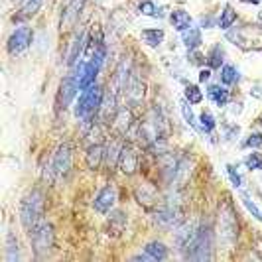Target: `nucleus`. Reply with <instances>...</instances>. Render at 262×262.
I'll return each mask as SVG.
<instances>
[{
    "instance_id": "nucleus-11",
    "label": "nucleus",
    "mask_w": 262,
    "mask_h": 262,
    "mask_svg": "<svg viewBox=\"0 0 262 262\" xmlns=\"http://www.w3.org/2000/svg\"><path fill=\"white\" fill-rule=\"evenodd\" d=\"M170 22H172V26H174L176 30L186 32V30L192 26V16H190L186 10H174V12L170 14Z\"/></svg>"
},
{
    "instance_id": "nucleus-6",
    "label": "nucleus",
    "mask_w": 262,
    "mask_h": 262,
    "mask_svg": "<svg viewBox=\"0 0 262 262\" xmlns=\"http://www.w3.org/2000/svg\"><path fill=\"white\" fill-rule=\"evenodd\" d=\"M85 2L87 0H66L64 10H62V30H69V28L75 26Z\"/></svg>"
},
{
    "instance_id": "nucleus-18",
    "label": "nucleus",
    "mask_w": 262,
    "mask_h": 262,
    "mask_svg": "<svg viewBox=\"0 0 262 262\" xmlns=\"http://www.w3.org/2000/svg\"><path fill=\"white\" fill-rule=\"evenodd\" d=\"M142 40H144V42H146L148 46L156 48V46H160V44L164 42V30H160V28L144 30V32H142Z\"/></svg>"
},
{
    "instance_id": "nucleus-1",
    "label": "nucleus",
    "mask_w": 262,
    "mask_h": 262,
    "mask_svg": "<svg viewBox=\"0 0 262 262\" xmlns=\"http://www.w3.org/2000/svg\"><path fill=\"white\" fill-rule=\"evenodd\" d=\"M44 215V196L40 192H32L28 197H24L20 205V219L26 230H32Z\"/></svg>"
},
{
    "instance_id": "nucleus-10",
    "label": "nucleus",
    "mask_w": 262,
    "mask_h": 262,
    "mask_svg": "<svg viewBox=\"0 0 262 262\" xmlns=\"http://www.w3.org/2000/svg\"><path fill=\"white\" fill-rule=\"evenodd\" d=\"M77 89H79V81H77L75 77H66V79L62 81V87H60V97H58V102H60V106H62V108H66L67 104L71 102V98L75 97Z\"/></svg>"
},
{
    "instance_id": "nucleus-17",
    "label": "nucleus",
    "mask_w": 262,
    "mask_h": 262,
    "mask_svg": "<svg viewBox=\"0 0 262 262\" xmlns=\"http://www.w3.org/2000/svg\"><path fill=\"white\" fill-rule=\"evenodd\" d=\"M184 44H186L188 50L199 48V44H201V32H199V28H192V26H190V28L184 32Z\"/></svg>"
},
{
    "instance_id": "nucleus-16",
    "label": "nucleus",
    "mask_w": 262,
    "mask_h": 262,
    "mask_svg": "<svg viewBox=\"0 0 262 262\" xmlns=\"http://www.w3.org/2000/svg\"><path fill=\"white\" fill-rule=\"evenodd\" d=\"M42 2L44 0H22V4H20V18H32L34 14L42 8Z\"/></svg>"
},
{
    "instance_id": "nucleus-33",
    "label": "nucleus",
    "mask_w": 262,
    "mask_h": 262,
    "mask_svg": "<svg viewBox=\"0 0 262 262\" xmlns=\"http://www.w3.org/2000/svg\"><path fill=\"white\" fill-rule=\"evenodd\" d=\"M209 77H211V71H209V69H201V73H199V81L205 83V81H209Z\"/></svg>"
},
{
    "instance_id": "nucleus-3",
    "label": "nucleus",
    "mask_w": 262,
    "mask_h": 262,
    "mask_svg": "<svg viewBox=\"0 0 262 262\" xmlns=\"http://www.w3.org/2000/svg\"><path fill=\"white\" fill-rule=\"evenodd\" d=\"M238 236V225H236V217L232 213V207L229 203H225L219 209V240L225 246H232L236 242Z\"/></svg>"
},
{
    "instance_id": "nucleus-25",
    "label": "nucleus",
    "mask_w": 262,
    "mask_h": 262,
    "mask_svg": "<svg viewBox=\"0 0 262 262\" xmlns=\"http://www.w3.org/2000/svg\"><path fill=\"white\" fill-rule=\"evenodd\" d=\"M192 102L188 100V98H184L182 102H180V106H182V114H184V118H186V122L192 126V128H197V122H196V116H194V112H192V106H190Z\"/></svg>"
},
{
    "instance_id": "nucleus-15",
    "label": "nucleus",
    "mask_w": 262,
    "mask_h": 262,
    "mask_svg": "<svg viewBox=\"0 0 262 262\" xmlns=\"http://www.w3.org/2000/svg\"><path fill=\"white\" fill-rule=\"evenodd\" d=\"M124 227H126V217H124V213H122V211L112 213V215H110V221H108V230H110V234L118 236V234L124 230Z\"/></svg>"
},
{
    "instance_id": "nucleus-32",
    "label": "nucleus",
    "mask_w": 262,
    "mask_h": 262,
    "mask_svg": "<svg viewBox=\"0 0 262 262\" xmlns=\"http://www.w3.org/2000/svg\"><path fill=\"white\" fill-rule=\"evenodd\" d=\"M244 146H246V148H258V146H262V134H250V136L246 138Z\"/></svg>"
},
{
    "instance_id": "nucleus-26",
    "label": "nucleus",
    "mask_w": 262,
    "mask_h": 262,
    "mask_svg": "<svg viewBox=\"0 0 262 262\" xmlns=\"http://www.w3.org/2000/svg\"><path fill=\"white\" fill-rule=\"evenodd\" d=\"M186 98H188L192 104H197V102L203 100V93L199 91V87H196V85H188V87H186Z\"/></svg>"
},
{
    "instance_id": "nucleus-36",
    "label": "nucleus",
    "mask_w": 262,
    "mask_h": 262,
    "mask_svg": "<svg viewBox=\"0 0 262 262\" xmlns=\"http://www.w3.org/2000/svg\"><path fill=\"white\" fill-rule=\"evenodd\" d=\"M258 24H260V26H262V12H260V14H258Z\"/></svg>"
},
{
    "instance_id": "nucleus-23",
    "label": "nucleus",
    "mask_w": 262,
    "mask_h": 262,
    "mask_svg": "<svg viewBox=\"0 0 262 262\" xmlns=\"http://www.w3.org/2000/svg\"><path fill=\"white\" fill-rule=\"evenodd\" d=\"M223 58H225V52H223V48L217 44V46L209 52L207 62H209V66L211 67H221V64H223Z\"/></svg>"
},
{
    "instance_id": "nucleus-20",
    "label": "nucleus",
    "mask_w": 262,
    "mask_h": 262,
    "mask_svg": "<svg viewBox=\"0 0 262 262\" xmlns=\"http://www.w3.org/2000/svg\"><path fill=\"white\" fill-rule=\"evenodd\" d=\"M128 97H130L132 102H140L144 97V83L138 77H134L128 85Z\"/></svg>"
},
{
    "instance_id": "nucleus-7",
    "label": "nucleus",
    "mask_w": 262,
    "mask_h": 262,
    "mask_svg": "<svg viewBox=\"0 0 262 262\" xmlns=\"http://www.w3.org/2000/svg\"><path fill=\"white\" fill-rule=\"evenodd\" d=\"M118 166H120V170L126 176H130V174L136 172V168H138V154L134 152V148H132L130 144H124L118 150Z\"/></svg>"
},
{
    "instance_id": "nucleus-9",
    "label": "nucleus",
    "mask_w": 262,
    "mask_h": 262,
    "mask_svg": "<svg viewBox=\"0 0 262 262\" xmlns=\"http://www.w3.org/2000/svg\"><path fill=\"white\" fill-rule=\"evenodd\" d=\"M54 172L58 174V176H64L69 172V168H71V150H69V146L67 144H62L60 148H58V152L54 154Z\"/></svg>"
},
{
    "instance_id": "nucleus-29",
    "label": "nucleus",
    "mask_w": 262,
    "mask_h": 262,
    "mask_svg": "<svg viewBox=\"0 0 262 262\" xmlns=\"http://www.w3.org/2000/svg\"><path fill=\"white\" fill-rule=\"evenodd\" d=\"M199 120H201V130L203 132H211L215 128V118H213L211 112H203V114L199 116Z\"/></svg>"
},
{
    "instance_id": "nucleus-22",
    "label": "nucleus",
    "mask_w": 262,
    "mask_h": 262,
    "mask_svg": "<svg viewBox=\"0 0 262 262\" xmlns=\"http://www.w3.org/2000/svg\"><path fill=\"white\" fill-rule=\"evenodd\" d=\"M234 20H236V12H234L230 6H225L223 12H221V18H219V26H221V30H229Z\"/></svg>"
},
{
    "instance_id": "nucleus-14",
    "label": "nucleus",
    "mask_w": 262,
    "mask_h": 262,
    "mask_svg": "<svg viewBox=\"0 0 262 262\" xmlns=\"http://www.w3.org/2000/svg\"><path fill=\"white\" fill-rule=\"evenodd\" d=\"M102 156H104L102 146H100V144H93V146L87 150V168H89V170H97L98 166H100Z\"/></svg>"
},
{
    "instance_id": "nucleus-19",
    "label": "nucleus",
    "mask_w": 262,
    "mask_h": 262,
    "mask_svg": "<svg viewBox=\"0 0 262 262\" xmlns=\"http://www.w3.org/2000/svg\"><path fill=\"white\" fill-rule=\"evenodd\" d=\"M146 252L150 254L152 260H164L166 256H168V248H166V244H162V242H150V244H146Z\"/></svg>"
},
{
    "instance_id": "nucleus-30",
    "label": "nucleus",
    "mask_w": 262,
    "mask_h": 262,
    "mask_svg": "<svg viewBox=\"0 0 262 262\" xmlns=\"http://www.w3.org/2000/svg\"><path fill=\"white\" fill-rule=\"evenodd\" d=\"M227 174H229V178H230V184L234 186V188H240L242 186V180H240V174L236 172V168L234 166H227Z\"/></svg>"
},
{
    "instance_id": "nucleus-12",
    "label": "nucleus",
    "mask_w": 262,
    "mask_h": 262,
    "mask_svg": "<svg viewBox=\"0 0 262 262\" xmlns=\"http://www.w3.org/2000/svg\"><path fill=\"white\" fill-rule=\"evenodd\" d=\"M83 48H87V36H85V34H79V38L71 44V50H69V56H67V64H69V66H75V64H77Z\"/></svg>"
},
{
    "instance_id": "nucleus-31",
    "label": "nucleus",
    "mask_w": 262,
    "mask_h": 262,
    "mask_svg": "<svg viewBox=\"0 0 262 262\" xmlns=\"http://www.w3.org/2000/svg\"><path fill=\"white\" fill-rule=\"evenodd\" d=\"M140 14H144V16H156V14H158V12H156V4L150 2V0H144V2L140 4Z\"/></svg>"
},
{
    "instance_id": "nucleus-5",
    "label": "nucleus",
    "mask_w": 262,
    "mask_h": 262,
    "mask_svg": "<svg viewBox=\"0 0 262 262\" xmlns=\"http://www.w3.org/2000/svg\"><path fill=\"white\" fill-rule=\"evenodd\" d=\"M32 40H34L32 28H28V26H20V28H16V30L12 32V36L8 38V52H10L12 56L22 54L24 50L30 48Z\"/></svg>"
},
{
    "instance_id": "nucleus-21",
    "label": "nucleus",
    "mask_w": 262,
    "mask_h": 262,
    "mask_svg": "<svg viewBox=\"0 0 262 262\" xmlns=\"http://www.w3.org/2000/svg\"><path fill=\"white\" fill-rule=\"evenodd\" d=\"M136 199H138L140 205H144V207H152V203H156V192L150 190V194H146V186H142V188L136 190Z\"/></svg>"
},
{
    "instance_id": "nucleus-35",
    "label": "nucleus",
    "mask_w": 262,
    "mask_h": 262,
    "mask_svg": "<svg viewBox=\"0 0 262 262\" xmlns=\"http://www.w3.org/2000/svg\"><path fill=\"white\" fill-rule=\"evenodd\" d=\"M242 2H246V4H258L260 0H242Z\"/></svg>"
},
{
    "instance_id": "nucleus-24",
    "label": "nucleus",
    "mask_w": 262,
    "mask_h": 262,
    "mask_svg": "<svg viewBox=\"0 0 262 262\" xmlns=\"http://www.w3.org/2000/svg\"><path fill=\"white\" fill-rule=\"evenodd\" d=\"M221 81H223L225 85L236 83V81H238V71L232 66H223V69H221Z\"/></svg>"
},
{
    "instance_id": "nucleus-2",
    "label": "nucleus",
    "mask_w": 262,
    "mask_h": 262,
    "mask_svg": "<svg viewBox=\"0 0 262 262\" xmlns=\"http://www.w3.org/2000/svg\"><path fill=\"white\" fill-rule=\"evenodd\" d=\"M102 104V89L98 85H91L81 93L75 106V116L77 118H91Z\"/></svg>"
},
{
    "instance_id": "nucleus-4",
    "label": "nucleus",
    "mask_w": 262,
    "mask_h": 262,
    "mask_svg": "<svg viewBox=\"0 0 262 262\" xmlns=\"http://www.w3.org/2000/svg\"><path fill=\"white\" fill-rule=\"evenodd\" d=\"M30 238H32V244H34V250L40 258H44L52 246H54V229L48 221H40L32 230H30Z\"/></svg>"
},
{
    "instance_id": "nucleus-13",
    "label": "nucleus",
    "mask_w": 262,
    "mask_h": 262,
    "mask_svg": "<svg viewBox=\"0 0 262 262\" xmlns=\"http://www.w3.org/2000/svg\"><path fill=\"white\" fill-rule=\"evenodd\" d=\"M207 95H209V98H211L217 106H225V104L229 102V91L223 89L221 85H211V87L207 89Z\"/></svg>"
},
{
    "instance_id": "nucleus-27",
    "label": "nucleus",
    "mask_w": 262,
    "mask_h": 262,
    "mask_svg": "<svg viewBox=\"0 0 262 262\" xmlns=\"http://www.w3.org/2000/svg\"><path fill=\"white\" fill-rule=\"evenodd\" d=\"M244 166H246L248 170H262V156L258 152L248 154V156L244 158Z\"/></svg>"
},
{
    "instance_id": "nucleus-34",
    "label": "nucleus",
    "mask_w": 262,
    "mask_h": 262,
    "mask_svg": "<svg viewBox=\"0 0 262 262\" xmlns=\"http://www.w3.org/2000/svg\"><path fill=\"white\" fill-rule=\"evenodd\" d=\"M192 64H201V56L199 54H192Z\"/></svg>"
},
{
    "instance_id": "nucleus-37",
    "label": "nucleus",
    "mask_w": 262,
    "mask_h": 262,
    "mask_svg": "<svg viewBox=\"0 0 262 262\" xmlns=\"http://www.w3.org/2000/svg\"><path fill=\"white\" fill-rule=\"evenodd\" d=\"M176 2H180V4H184V2H188V0H176Z\"/></svg>"
},
{
    "instance_id": "nucleus-28",
    "label": "nucleus",
    "mask_w": 262,
    "mask_h": 262,
    "mask_svg": "<svg viewBox=\"0 0 262 262\" xmlns=\"http://www.w3.org/2000/svg\"><path fill=\"white\" fill-rule=\"evenodd\" d=\"M240 201H242V205H244V207H246V209H248V211L252 213V217L260 221L262 215H260V211H258V207L254 205V201H250V197L246 196V194H240Z\"/></svg>"
},
{
    "instance_id": "nucleus-8",
    "label": "nucleus",
    "mask_w": 262,
    "mask_h": 262,
    "mask_svg": "<svg viewBox=\"0 0 262 262\" xmlns=\"http://www.w3.org/2000/svg\"><path fill=\"white\" fill-rule=\"evenodd\" d=\"M114 201H116V190L112 188V186H106V188H102L100 192H98V196L95 197V211L97 213H108L110 209H112V205H114Z\"/></svg>"
}]
</instances>
